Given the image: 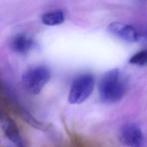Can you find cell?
Instances as JSON below:
<instances>
[{
	"label": "cell",
	"instance_id": "obj_7",
	"mask_svg": "<svg viewBox=\"0 0 147 147\" xmlns=\"http://www.w3.org/2000/svg\"><path fill=\"white\" fill-rule=\"evenodd\" d=\"M34 45V41L23 34H18L14 36L10 42L11 49L20 54L27 53L32 49Z\"/></svg>",
	"mask_w": 147,
	"mask_h": 147
},
{
	"label": "cell",
	"instance_id": "obj_3",
	"mask_svg": "<svg viewBox=\"0 0 147 147\" xmlns=\"http://www.w3.org/2000/svg\"><path fill=\"white\" fill-rule=\"evenodd\" d=\"M95 86V79L91 74L78 76L72 82L68 96L71 104H79L86 100L92 94Z\"/></svg>",
	"mask_w": 147,
	"mask_h": 147
},
{
	"label": "cell",
	"instance_id": "obj_1",
	"mask_svg": "<svg viewBox=\"0 0 147 147\" xmlns=\"http://www.w3.org/2000/svg\"><path fill=\"white\" fill-rule=\"evenodd\" d=\"M126 84L120 71L115 68L106 72L99 83V94L100 100L106 103L119 101L124 96Z\"/></svg>",
	"mask_w": 147,
	"mask_h": 147
},
{
	"label": "cell",
	"instance_id": "obj_11",
	"mask_svg": "<svg viewBox=\"0 0 147 147\" xmlns=\"http://www.w3.org/2000/svg\"><path fill=\"white\" fill-rule=\"evenodd\" d=\"M143 45L147 46V29L137 31V40Z\"/></svg>",
	"mask_w": 147,
	"mask_h": 147
},
{
	"label": "cell",
	"instance_id": "obj_6",
	"mask_svg": "<svg viewBox=\"0 0 147 147\" xmlns=\"http://www.w3.org/2000/svg\"><path fill=\"white\" fill-rule=\"evenodd\" d=\"M1 127L4 136L9 140L14 147H26V144L21 136L17 124L10 117L2 121Z\"/></svg>",
	"mask_w": 147,
	"mask_h": 147
},
{
	"label": "cell",
	"instance_id": "obj_10",
	"mask_svg": "<svg viewBox=\"0 0 147 147\" xmlns=\"http://www.w3.org/2000/svg\"><path fill=\"white\" fill-rule=\"evenodd\" d=\"M129 63L137 65L147 64V49L141 50L133 55L129 59Z\"/></svg>",
	"mask_w": 147,
	"mask_h": 147
},
{
	"label": "cell",
	"instance_id": "obj_4",
	"mask_svg": "<svg viewBox=\"0 0 147 147\" xmlns=\"http://www.w3.org/2000/svg\"><path fill=\"white\" fill-rule=\"evenodd\" d=\"M118 138L127 147H144V134L141 129L134 123L123 125L119 130Z\"/></svg>",
	"mask_w": 147,
	"mask_h": 147
},
{
	"label": "cell",
	"instance_id": "obj_5",
	"mask_svg": "<svg viewBox=\"0 0 147 147\" xmlns=\"http://www.w3.org/2000/svg\"><path fill=\"white\" fill-rule=\"evenodd\" d=\"M107 31L116 37L129 42L137 40V31L131 25L120 22H111L107 28Z\"/></svg>",
	"mask_w": 147,
	"mask_h": 147
},
{
	"label": "cell",
	"instance_id": "obj_8",
	"mask_svg": "<svg viewBox=\"0 0 147 147\" xmlns=\"http://www.w3.org/2000/svg\"><path fill=\"white\" fill-rule=\"evenodd\" d=\"M41 20L45 25L48 26L57 25L64 21V14L60 10H53L44 13Z\"/></svg>",
	"mask_w": 147,
	"mask_h": 147
},
{
	"label": "cell",
	"instance_id": "obj_2",
	"mask_svg": "<svg viewBox=\"0 0 147 147\" xmlns=\"http://www.w3.org/2000/svg\"><path fill=\"white\" fill-rule=\"evenodd\" d=\"M50 78V70L47 67L37 65L26 69L23 73L22 82L27 91L36 95L41 92Z\"/></svg>",
	"mask_w": 147,
	"mask_h": 147
},
{
	"label": "cell",
	"instance_id": "obj_9",
	"mask_svg": "<svg viewBox=\"0 0 147 147\" xmlns=\"http://www.w3.org/2000/svg\"><path fill=\"white\" fill-rule=\"evenodd\" d=\"M17 111L21 118L31 126L42 131H47L48 130V127L45 125L38 121L26 110L21 109H18Z\"/></svg>",
	"mask_w": 147,
	"mask_h": 147
}]
</instances>
